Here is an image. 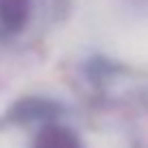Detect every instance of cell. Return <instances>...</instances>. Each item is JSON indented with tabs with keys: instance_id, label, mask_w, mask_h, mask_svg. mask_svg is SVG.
<instances>
[{
	"instance_id": "1",
	"label": "cell",
	"mask_w": 148,
	"mask_h": 148,
	"mask_svg": "<svg viewBox=\"0 0 148 148\" xmlns=\"http://www.w3.org/2000/svg\"><path fill=\"white\" fill-rule=\"evenodd\" d=\"M35 13V0H0V44L18 42Z\"/></svg>"
}]
</instances>
